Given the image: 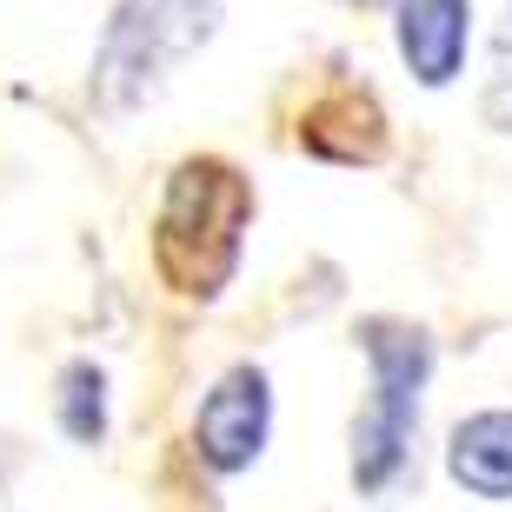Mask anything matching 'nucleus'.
<instances>
[{"mask_svg": "<svg viewBox=\"0 0 512 512\" xmlns=\"http://www.w3.org/2000/svg\"><path fill=\"white\" fill-rule=\"evenodd\" d=\"M220 20V0H120L94 47V107L107 120L140 114L147 100L167 94L173 67L220 34Z\"/></svg>", "mask_w": 512, "mask_h": 512, "instance_id": "f03ea898", "label": "nucleus"}, {"mask_svg": "<svg viewBox=\"0 0 512 512\" xmlns=\"http://www.w3.org/2000/svg\"><path fill=\"white\" fill-rule=\"evenodd\" d=\"M54 419L74 446H100L107 439V373L94 360H67L54 380Z\"/></svg>", "mask_w": 512, "mask_h": 512, "instance_id": "6e6552de", "label": "nucleus"}, {"mask_svg": "<svg viewBox=\"0 0 512 512\" xmlns=\"http://www.w3.org/2000/svg\"><path fill=\"white\" fill-rule=\"evenodd\" d=\"M393 40L419 87H453L473 40V0H393Z\"/></svg>", "mask_w": 512, "mask_h": 512, "instance_id": "39448f33", "label": "nucleus"}, {"mask_svg": "<svg viewBox=\"0 0 512 512\" xmlns=\"http://www.w3.org/2000/svg\"><path fill=\"white\" fill-rule=\"evenodd\" d=\"M360 353H366L373 393L353 419V486L366 499H380L413 459L419 399H426V380H433V333L380 313V320L360 326Z\"/></svg>", "mask_w": 512, "mask_h": 512, "instance_id": "7ed1b4c3", "label": "nucleus"}, {"mask_svg": "<svg viewBox=\"0 0 512 512\" xmlns=\"http://www.w3.org/2000/svg\"><path fill=\"white\" fill-rule=\"evenodd\" d=\"M300 147L320 153V160H333V167H373V160L386 153L380 100L366 94V87H353V80L326 87V94L300 114Z\"/></svg>", "mask_w": 512, "mask_h": 512, "instance_id": "423d86ee", "label": "nucleus"}, {"mask_svg": "<svg viewBox=\"0 0 512 512\" xmlns=\"http://www.w3.org/2000/svg\"><path fill=\"white\" fill-rule=\"evenodd\" d=\"M266 433H273V386H266V373L253 360L227 366L207 386L200 413H193V453L207 459L220 479H233L266 453Z\"/></svg>", "mask_w": 512, "mask_h": 512, "instance_id": "20e7f679", "label": "nucleus"}, {"mask_svg": "<svg viewBox=\"0 0 512 512\" xmlns=\"http://www.w3.org/2000/svg\"><path fill=\"white\" fill-rule=\"evenodd\" d=\"M253 227V180L220 153H193L167 173L160 220H153V266L173 293L213 300L233 280Z\"/></svg>", "mask_w": 512, "mask_h": 512, "instance_id": "f257e3e1", "label": "nucleus"}, {"mask_svg": "<svg viewBox=\"0 0 512 512\" xmlns=\"http://www.w3.org/2000/svg\"><path fill=\"white\" fill-rule=\"evenodd\" d=\"M446 473H453L459 493L506 506L512 499V406H486V413L459 419L453 439H446Z\"/></svg>", "mask_w": 512, "mask_h": 512, "instance_id": "0eeeda50", "label": "nucleus"}, {"mask_svg": "<svg viewBox=\"0 0 512 512\" xmlns=\"http://www.w3.org/2000/svg\"><path fill=\"white\" fill-rule=\"evenodd\" d=\"M360 7H380V0H360Z\"/></svg>", "mask_w": 512, "mask_h": 512, "instance_id": "9d476101", "label": "nucleus"}, {"mask_svg": "<svg viewBox=\"0 0 512 512\" xmlns=\"http://www.w3.org/2000/svg\"><path fill=\"white\" fill-rule=\"evenodd\" d=\"M479 114L493 120L499 133H512V7L499 20V40H493V80H486V100H479Z\"/></svg>", "mask_w": 512, "mask_h": 512, "instance_id": "1a4fd4ad", "label": "nucleus"}]
</instances>
